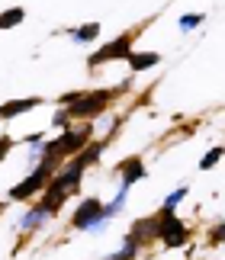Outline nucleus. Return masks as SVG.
Instances as JSON below:
<instances>
[{"label":"nucleus","instance_id":"nucleus-8","mask_svg":"<svg viewBox=\"0 0 225 260\" xmlns=\"http://www.w3.org/2000/svg\"><path fill=\"white\" fill-rule=\"evenodd\" d=\"M52 215H55L52 209H48L45 203H39V206H33V209H29V212H26L23 218H19V228H23V232H36V228L42 225V222H48Z\"/></svg>","mask_w":225,"mask_h":260},{"label":"nucleus","instance_id":"nucleus-10","mask_svg":"<svg viewBox=\"0 0 225 260\" xmlns=\"http://www.w3.org/2000/svg\"><path fill=\"white\" fill-rule=\"evenodd\" d=\"M158 61H161L158 52H132L129 68H132V74H142V71H148V68H155Z\"/></svg>","mask_w":225,"mask_h":260},{"label":"nucleus","instance_id":"nucleus-17","mask_svg":"<svg viewBox=\"0 0 225 260\" xmlns=\"http://www.w3.org/2000/svg\"><path fill=\"white\" fill-rule=\"evenodd\" d=\"M225 148H212V151H206V157L200 161V171H209V167H216L219 164V157H222Z\"/></svg>","mask_w":225,"mask_h":260},{"label":"nucleus","instance_id":"nucleus-2","mask_svg":"<svg viewBox=\"0 0 225 260\" xmlns=\"http://www.w3.org/2000/svg\"><path fill=\"white\" fill-rule=\"evenodd\" d=\"M116 93L119 90H90V93H80L77 96V103L74 106H68V113H71V119H94V116H100V113H106V106L116 100Z\"/></svg>","mask_w":225,"mask_h":260},{"label":"nucleus","instance_id":"nucleus-12","mask_svg":"<svg viewBox=\"0 0 225 260\" xmlns=\"http://www.w3.org/2000/svg\"><path fill=\"white\" fill-rule=\"evenodd\" d=\"M100 151H103V145H100V142H90V145H87L80 154H74V161H77V164L87 171V167H90V164H94L97 157H100Z\"/></svg>","mask_w":225,"mask_h":260},{"label":"nucleus","instance_id":"nucleus-9","mask_svg":"<svg viewBox=\"0 0 225 260\" xmlns=\"http://www.w3.org/2000/svg\"><path fill=\"white\" fill-rule=\"evenodd\" d=\"M39 103H42L39 96H29V100H10V103L0 106V119H16V116L29 113V109H36Z\"/></svg>","mask_w":225,"mask_h":260},{"label":"nucleus","instance_id":"nucleus-18","mask_svg":"<svg viewBox=\"0 0 225 260\" xmlns=\"http://www.w3.org/2000/svg\"><path fill=\"white\" fill-rule=\"evenodd\" d=\"M203 19H206L203 13H187V16H180V29H183V32H187V29H196Z\"/></svg>","mask_w":225,"mask_h":260},{"label":"nucleus","instance_id":"nucleus-3","mask_svg":"<svg viewBox=\"0 0 225 260\" xmlns=\"http://www.w3.org/2000/svg\"><path fill=\"white\" fill-rule=\"evenodd\" d=\"M132 39H135V29L132 32H122V36H116L112 42H106V45H100L94 55L87 58V64L90 68H100V64H109V61H122V58H132Z\"/></svg>","mask_w":225,"mask_h":260},{"label":"nucleus","instance_id":"nucleus-13","mask_svg":"<svg viewBox=\"0 0 225 260\" xmlns=\"http://www.w3.org/2000/svg\"><path fill=\"white\" fill-rule=\"evenodd\" d=\"M135 257H138V244L132 241L129 235H126V241H122L119 251H116V254H109V260H135Z\"/></svg>","mask_w":225,"mask_h":260},{"label":"nucleus","instance_id":"nucleus-21","mask_svg":"<svg viewBox=\"0 0 225 260\" xmlns=\"http://www.w3.org/2000/svg\"><path fill=\"white\" fill-rule=\"evenodd\" d=\"M0 209H4V206H0Z\"/></svg>","mask_w":225,"mask_h":260},{"label":"nucleus","instance_id":"nucleus-19","mask_svg":"<svg viewBox=\"0 0 225 260\" xmlns=\"http://www.w3.org/2000/svg\"><path fill=\"white\" fill-rule=\"evenodd\" d=\"M209 241H212V244H222V241H225V222L216 225V228L209 232Z\"/></svg>","mask_w":225,"mask_h":260},{"label":"nucleus","instance_id":"nucleus-1","mask_svg":"<svg viewBox=\"0 0 225 260\" xmlns=\"http://www.w3.org/2000/svg\"><path fill=\"white\" fill-rule=\"evenodd\" d=\"M52 180H55V164H52V161H42L33 174L23 180V183H16L13 189H10V199H13V203H26V199L39 196L42 189H48V183H52Z\"/></svg>","mask_w":225,"mask_h":260},{"label":"nucleus","instance_id":"nucleus-15","mask_svg":"<svg viewBox=\"0 0 225 260\" xmlns=\"http://www.w3.org/2000/svg\"><path fill=\"white\" fill-rule=\"evenodd\" d=\"M71 122H74V119H71V113L65 106L61 109H55V116H52V128H58V132H68L71 128Z\"/></svg>","mask_w":225,"mask_h":260},{"label":"nucleus","instance_id":"nucleus-16","mask_svg":"<svg viewBox=\"0 0 225 260\" xmlns=\"http://www.w3.org/2000/svg\"><path fill=\"white\" fill-rule=\"evenodd\" d=\"M187 193H190L187 186H177V189H174V193L164 199V209H177V206L183 203V199H187Z\"/></svg>","mask_w":225,"mask_h":260},{"label":"nucleus","instance_id":"nucleus-20","mask_svg":"<svg viewBox=\"0 0 225 260\" xmlns=\"http://www.w3.org/2000/svg\"><path fill=\"white\" fill-rule=\"evenodd\" d=\"M10 148H13V142H10V138L4 135V138H0V161H4V157L10 154Z\"/></svg>","mask_w":225,"mask_h":260},{"label":"nucleus","instance_id":"nucleus-14","mask_svg":"<svg viewBox=\"0 0 225 260\" xmlns=\"http://www.w3.org/2000/svg\"><path fill=\"white\" fill-rule=\"evenodd\" d=\"M97 36H100V23H87V26H80V29H74V32H71V39H74V42H94Z\"/></svg>","mask_w":225,"mask_h":260},{"label":"nucleus","instance_id":"nucleus-5","mask_svg":"<svg viewBox=\"0 0 225 260\" xmlns=\"http://www.w3.org/2000/svg\"><path fill=\"white\" fill-rule=\"evenodd\" d=\"M100 218H103V203H100L97 196H87L80 199V206L74 209V218H71V225L80 228V232H90Z\"/></svg>","mask_w":225,"mask_h":260},{"label":"nucleus","instance_id":"nucleus-11","mask_svg":"<svg viewBox=\"0 0 225 260\" xmlns=\"http://www.w3.org/2000/svg\"><path fill=\"white\" fill-rule=\"evenodd\" d=\"M26 19V10L23 7H10V10H4L0 13V29H13V26H19Z\"/></svg>","mask_w":225,"mask_h":260},{"label":"nucleus","instance_id":"nucleus-6","mask_svg":"<svg viewBox=\"0 0 225 260\" xmlns=\"http://www.w3.org/2000/svg\"><path fill=\"white\" fill-rule=\"evenodd\" d=\"M145 177V164H142V157H129V161L119 164V189H132V183H138V180Z\"/></svg>","mask_w":225,"mask_h":260},{"label":"nucleus","instance_id":"nucleus-4","mask_svg":"<svg viewBox=\"0 0 225 260\" xmlns=\"http://www.w3.org/2000/svg\"><path fill=\"white\" fill-rule=\"evenodd\" d=\"M158 222H161L158 225V235H161V241H164V247H183V244H187L190 228L174 215V209H161Z\"/></svg>","mask_w":225,"mask_h":260},{"label":"nucleus","instance_id":"nucleus-7","mask_svg":"<svg viewBox=\"0 0 225 260\" xmlns=\"http://www.w3.org/2000/svg\"><path fill=\"white\" fill-rule=\"evenodd\" d=\"M158 225H161V222H158V215H151V218H138V222L132 225L129 238L142 247V244H148V241H155V238H161V235H158Z\"/></svg>","mask_w":225,"mask_h":260}]
</instances>
